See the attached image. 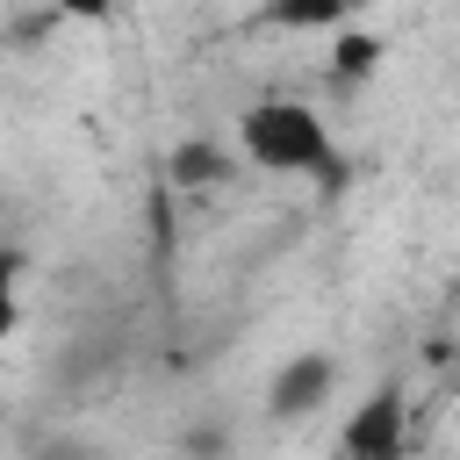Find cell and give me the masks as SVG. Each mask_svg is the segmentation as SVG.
Wrapping results in <instances>:
<instances>
[{
    "label": "cell",
    "mask_w": 460,
    "mask_h": 460,
    "mask_svg": "<svg viewBox=\"0 0 460 460\" xmlns=\"http://www.w3.org/2000/svg\"><path fill=\"white\" fill-rule=\"evenodd\" d=\"M14 323H22V259L0 252V345L14 338Z\"/></svg>",
    "instance_id": "5"
},
{
    "label": "cell",
    "mask_w": 460,
    "mask_h": 460,
    "mask_svg": "<svg viewBox=\"0 0 460 460\" xmlns=\"http://www.w3.org/2000/svg\"><path fill=\"white\" fill-rule=\"evenodd\" d=\"M338 460H410V402H402V388H374L345 417Z\"/></svg>",
    "instance_id": "2"
},
{
    "label": "cell",
    "mask_w": 460,
    "mask_h": 460,
    "mask_svg": "<svg viewBox=\"0 0 460 460\" xmlns=\"http://www.w3.org/2000/svg\"><path fill=\"white\" fill-rule=\"evenodd\" d=\"M331 374H338V367H331L323 352H309V359H295V367H288V374L273 381V410H288V417H302V410H316V402L331 395Z\"/></svg>",
    "instance_id": "3"
},
{
    "label": "cell",
    "mask_w": 460,
    "mask_h": 460,
    "mask_svg": "<svg viewBox=\"0 0 460 460\" xmlns=\"http://www.w3.org/2000/svg\"><path fill=\"white\" fill-rule=\"evenodd\" d=\"M237 165H230V151L223 144H180L172 151V187H216V180H230Z\"/></svg>",
    "instance_id": "4"
},
{
    "label": "cell",
    "mask_w": 460,
    "mask_h": 460,
    "mask_svg": "<svg viewBox=\"0 0 460 460\" xmlns=\"http://www.w3.org/2000/svg\"><path fill=\"white\" fill-rule=\"evenodd\" d=\"M237 158L273 172V180H316L338 165V144H331V122L295 101V93H259L237 108Z\"/></svg>",
    "instance_id": "1"
}]
</instances>
